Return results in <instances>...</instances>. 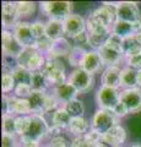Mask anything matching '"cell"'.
Masks as SVG:
<instances>
[{
	"mask_svg": "<svg viewBox=\"0 0 141 147\" xmlns=\"http://www.w3.org/2000/svg\"><path fill=\"white\" fill-rule=\"evenodd\" d=\"M115 11L112 10L108 3L96 9L87 18L86 26H87L88 33H101V32L111 31V26L114 24Z\"/></svg>",
	"mask_w": 141,
	"mask_h": 147,
	"instance_id": "1",
	"label": "cell"
},
{
	"mask_svg": "<svg viewBox=\"0 0 141 147\" xmlns=\"http://www.w3.org/2000/svg\"><path fill=\"white\" fill-rule=\"evenodd\" d=\"M44 57L37 49V47H27L24 48L21 54L16 59V64L21 67H25L30 71H39L44 65Z\"/></svg>",
	"mask_w": 141,
	"mask_h": 147,
	"instance_id": "2",
	"label": "cell"
},
{
	"mask_svg": "<svg viewBox=\"0 0 141 147\" xmlns=\"http://www.w3.org/2000/svg\"><path fill=\"white\" fill-rule=\"evenodd\" d=\"M118 121H119V117L113 110L99 108L92 118L91 127H92V130L99 132L101 135H104L112 127L118 125Z\"/></svg>",
	"mask_w": 141,
	"mask_h": 147,
	"instance_id": "3",
	"label": "cell"
},
{
	"mask_svg": "<svg viewBox=\"0 0 141 147\" xmlns=\"http://www.w3.org/2000/svg\"><path fill=\"white\" fill-rule=\"evenodd\" d=\"M72 4L70 1H44L40 3V10L51 20L64 22L65 18L71 15Z\"/></svg>",
	"mask_w": 141,
	"mask_h": 147,
	"instance_id": "4",
	"label": "cell"
},
{
	"mask_svg": "<svg viewBox=\"0 0 141 147\" xmlns=\"http://www.w3.org/2000/svg\"><path fill=\"white\" fill-rule=\"evenodd\" d=\"M65 69L63 63L59 60H45L44 65L40 69V72L47 77L48 82L53 86L65 84Z\"/></svg>",
	"mask_w": 141,
	"mask_h": 147,
	"instance_id": "5",
	"label": "cell"
},
{
	"mask_svg": "<svg viewBox=\"0 0 141 147\" xmlns=\"http://www.w3.org/2000/svg\"><path fill=\"white\" fill-rule=\"evenodd\" d=\"M67 82L74 86L79 93H86V92H90L93 88L94 76L93 74H90L87 71H85L84 69L79 67V69H75L71 72Z\"/></svg>",
	"mask_w": 141,
	"mask_h": 147,
	"instance_id": "6",
	"label": "cell"
},
{
	"mask_svg": "<svg viewBox=\"0 0 141 147\" xmlns=\"http://www.w3.org/2000/svg\"><path fill=\"white\" fill-rule=\"evenodd\" d=\"M30 119L31 120H30L28 130H27L26 135L22 137L39 142L40 139H43L44 136L48 135L49 126L47 121H45V119L40 114H32V115H30Z\"/></svg>",
	"mask_w": 141,
	"mask_h": 147,
	"instance_id": "7",
	"label": "cell"
},
{
	"mask_svg": "<svg viewBox=\"0 0 141 147\" xmlns=\"http://www.w3.org/2000/svg\"><path fill=\"white\" fill-rule=\"evenodd\" d=\"M115 17L119 21L130 22V24H136L141 22V15L140 10L136 3H119L115 5Z\"/></svg>",
	"mask_w": 141,
	"mask_h": 147,
	"instance_id": "8",
	"label": "cell"
},
{
	"mask_svg": "<svg viewBox=\"0 0 141 147\" xmlns=\"http://www.w3.org/2000/svg\"><path fill=\"white\" fill-rule=\"evenodd\" d=\"M96 100L101 109L114 110V108L120 103V94L115 88L102 86L97 91Z\"/></svg>",
	"mask_w": 141,
	"mask_h": 147,
	"instance_id": "9",
	"label": "cell"
},
{
	"mask_svg": "<svg viewBox=\"0 0 141 147\" xmlns=\"http://www.w3.org/2000/svg\"><path fill=\"white\" fill-rule=\"evenodd\" d=\"M13 36L24 48L36 47L37 45V38L33 34L32 24L28 22H20L13 30Z\"/></svg>",
	"mask_w": 141,
	"mask_h": 147,
	"instance_id": "10",
	"label": "cell"
},
{
	"mask_svg": "<svg viewBox=\"0 0 141 147\" xmlns=\"http://www.w3.org/2000/svg\"><path fill=\"white\" fill-rule=\"evenodd\" d=\"M24 50V47L17 42V39L15 38L10 31L4 30L3 31V53L6 58H13L17 59V57L21 54V52Z\"/></svg>",
	"mask_w": 141,
	"mask_h": 147,
	"instance_id": "11",
	"label": "cell"
},
{
	"mask_svg": "<svg viewBox=\"0 0 141 147\" xmlns=\"http://www.w3.org/2000/svg\"><path fill=\"white\" fill-rule=\"evenodd\" d=\"M86 28H87V26H86L85 20L80 15H76V13H71L64 21L65 34L71 37V38H75V37L85 33Z\"/></svg>",
	"mask_w": 141,
	"mask_h": 147,
	"instance_id": "12",
	"label": "cell"
},
{
	"mask_svg": "<svg viewBox=\"0 0 141 147\" xmlns=\"http://www.w3.org/2000/svg\"><path fill=\"white\" fill-rule=\"evenodd\" d=\"M141 31V22L136 24H130V22H124L115 20L112 26V33L119 36L120 38H130V37H136V34Z\"/></svg>",
	"mask_w": 141,
	"mask_h": 147,
	"instance_id": "13",
	"label": "cell"
},
{
	"mask_svg": "<svg viewBox=\"0 0 141 147\" xmlns=\"http://www.w3.org/2000/svg\"><path fill=\"white\" fill-rule=\"evenodd\" d=\"M120 102L126 105L130 113L139 112V110H141V90H124L120 93Z\"/></svg>",
	"mask_w": 141,
	"mask_h": 147,
	"instance_id": "14",
	"label": "cell"
},
{
	"mask_svg": "<svg viewBox=\"0 0 141 147\" xmlns=\"http://www.w3.org/2000/svg\"><path fill=\"white\" fill-rule=\"evenodd\" d=\"M19 12L16 10L15 3H3V26L6 31L15 30L19 22Z\"/></svg>",
	"mask_w": 141,
	"mask_h": 147,
	"instance_id": "15",
	"label": "cell"
},
{
	"mask_svg": "<svg viewBox=\"0 0 141 147\" xmlns=\"http://www.w3.org/2000/svg\"><path fill=\"white\" fill-rule=\"evenodd\" d=\"M72 48L74 47H71V44L65 38L54 40L51 50L47 54V60H58L61 57H69Z\"/></svg>",
	"mask_w": 141,
	"mask_h": 147,
	"instance_id": "16",
	"label": "cell"
},
{
	"mask_svg": "<svg viewBox=\"0 0 141 147\" xmlns=\"http://www.w3.org/2000/svg\"><path fill=\"white\" fill-rule=\"evenodd\" d=\"M79 92L76 91V88L69 82H65L63 85H59L57 87H54L53 91V96L55 97V99L59 103H69L71 100L76 99V94Z\"/></svg>",
	"mask_w": 141,
	"mask_h": 147,
	"instance_id": "17",
	"label": "cell"
},
{
	"mask_svg": "<svg viewBox=\"0 0 141 147\" xmlns=\"http://www.w3.org/2000/svg\"><path fill=\"white\" fill-rule=\"evenodd\" d=\"M6 104V113L12 115V114H28L32 112L31 105L27 99H21L17 97H5Z\"/></svg>",
	"mask_w": 141,
	"mask_h": 147,
	"instance_id": "18",
	"label": "cell"
},
{
	"mask_svg": "<svg viewBox=\"0 0 141 147\" xmlns=\"http://www.w3.org/2000/svg\"><path fill=\"white\" fill-rule=\"evenodd\" d=\"M125 140H126V131L120 125H115L114 127H112L108 132L103 135L104 144L112 147L121 146L125 142Z\"/></svg>",
	"mask_w": 141,
	"mask_h": 147,
	"instance_id": "19",
	"label": "cell"
},
{
	"mask_svg": "<svg viewBox=\"0 0 141 147\" xmlns=\"http://www.w3.org/2000/svg\"><path fill=\"white\" fill-rule=\"evenodd\" d=\"M97 52L102 59L103 65H108V67L115 66L117 64H119L123 55H124V53H123L121 50L111 48V47H108V45H103V47L99 50H97Z\"/></svg>",
	"mask_w": 141,
	"mask_h": 147,
	"instance_id": "20",
	"label": "cell"
},
{
	"mask_svg": "<svg viewBox=\"0 0 141 147\" xmlns=\"http://www.w3.org/2000/svg\"><path fill=\"white\" fill-rule=\"evenodd\" d=\"M103 61L97 50H90L86 53L82 63L80 65V69H84L85 71H87L90 74H94L102 67Z\"/></svg>",
	"mask_w": 141,
	"mask_h": 147,
	"instance_id": "21",
	"label": "cell"
},
{
	"mask_svg": "<svg viewBox=\"0 0 141 147\" xmlns=\"http://www.w3.org/2000/svg\"><path fill=\"white\" fill-rule=\"evenodd\" d=\"M120 75H121V70L118 66L107 67L102 76L103 86L117 90L118 87H120Z\"/></svg>",
	"mask_w": 141,
	"mask_h": 147,
	"instance_id": "22",
	"label": "cell"
},
{
	"mask_svg": "<svg viewBox=\"0 0 141 147\" xmlns=\"http://www.w3.org/2000/svg\"><path fill=\"white\" fill-rule=\"evenodd\" d=\"M45 34L51 40H58L64 38L65 30H64V22L49 20L48 24L45 25Z\"/></svg>",
	"mask_w": 141,
	"mask_h": 147,
	"instance_id": "23",
	"label": "cell"
},
{
	"mask_svg": "<svg viewBox=\"0 0 141 147\" xmlns=\"http://www.w3.org/2000/svg\"><path fill=\"white\" fill-rule=\"evenodd\" d=\"M47 93L45 91H32L30 98L27 99L28 103L31 105V109L34 114H40V113H44V103H45V99H47Z\"/></svg>",
	"mask_w": 141,
	"mask_h": 147,
	"instance_id": "24",
	"label": "cell"
},
{
	"mask_svg": "<svg viewBox=\"0 0 141 147\" xmlns=\"http://www.w3.org/2000/svg\"><path fill=\"white\" fill-rule=\"evenodd\" d=\"M136 74L138 70H134L131 67H125L121 70L120 75V87L125 90L138 88V81H136Z\"/></svg>",
	"mask_w": 141,
	"mask_h": 147,
	"instance_id": "25",
	"label": "cell"
},
{
	"mask_svg": "<svg viewBox=\"0 0 141 147\" xmlns=\"http://www.w3.org/2000/svg\"><path fill=\"white\" fill-rule=\"evenodd\" d=\"M71 119L72 118L69 115V113L65 110V108H59L53 113L52 120L54 126H57L59 129H65V127H69Z\"/></svg>",
	"mask_w": 141,
	"mask_h": 147,
	"instance_id": "26",
	"label": "cell"
},
{
	"mask_svg": "<svg viewBox=\"0 0 141 147\" xmlns=\"http://www.w3.org/2000/svg\"><path fill=\"white\" fill-rule=\"evenodd\" d=\"M11 75L13 77V80H15L16 85H30L31 86V81H32V71H30L25 67H21V66L17 65L12 70Z\"/></svg>",
	"mask_w": 141,
	"mask_h": 147,
	"instance_id": "27",
	"label": "cell"
},
{
	"mask_svg": "<svg viewBox=\"0 0 141 147\" xmlns=\"http://www.w3.org/2000/svg\"><path fill=\"white\" fill-rule=\"evenodd\" d=\"M69 131L71 134H74L77 136H85L87 132V129H88V124L87 121L84 119V117H80V118H72L71 119V123L69 125Z\"/></svg>",
	"mask_w": 141,
	"mask_h": 147,
	"instance_id": "28",
	"label": "cell"
},
{
	"mask_svg": "<svg viewBox=\"0 0 141 147\" xmlns=\"http://www.w3.org/2000/svg\"><path fill=\"white\" fill-rule=\"evenodd\" d=\"M112 34L111 31L108 32H101V33H88V42L90 47L93 49L99 50L103 45H106L109 36Z\"/></svg>",
	"mask_w": 141,
	"mask_h": 147,
	"instance_id": "29",
	"label": "cell"
},
{
	"mask_svg": "<svg viewBox=\"0 0 141 147\" xmlns=\"http://www.w3.org/2000/svg\"><path fill=\"white\" fill-rule=\"evenodd\" d=\"M51 86V84L48 82L47 77H45L42 72L34 71L32 72V81H31V87L33 91H45L48 87Z\"/></svg>",
	"mask_w": 141,
	"mask_h": 147,
	"instance_id": "30",
	"label": "cell"
},
{
	"mask_svg": "<svg viewBox=\"0 0 141 147\" xmlns=\"http://www.w3.org/2000/svg\"><path fill=\"white\" fill-rule=\"evenodd\" d=\"M3 135L13 136L17 135L16 132V118L7 113H4L3 115Z\"/></svg>",
	"mask_w": 141,
	"mask_h": 147,
	"instance_id": "31",
	"label": "cell"
},
{
	"mask_svg": "<svg viewBox=\"0 0 141 147\" xmlns=\"http://www.w3.org/2000/svg\"><path fill=\"white\" fill-rule=\"evenodd\" d=\"M64 108L67 113H69V115L71 118H80V117H82L84 115V104L82 102H80V100H77V99H74V100H71V102L69 103H66L64 105Z\"/></svg>",
	"mask_w": 141,
	"mask_h": 147,
	"instance_id": "32",
	"label": "cell"
},
{
	"mask_svg": "<svg viewBox=\"0 0 141 147\" xmlns=\"http://www.w3.org/2000/svg\"><path fill=\"white\" fill-rule=\"evenodd\" d=\"M86 53H87V50H86V49H82V48L76 47V45H75V47L72 48L70 55L67 57V58H69L70 65L71 66H80L81 63H82V60H84Z\"/></svg>",
	"mask_w": 141,
	"mask_h": 147,
	"instance_id": "33",
	"label": "cell"
},
{
	"mask_svg": "<svg viewBox=\"0 0 141 147\" xmlns=\"http://www.w3.org/2000/svg\"><path fill=\"white\" fill-rule=\"evenodd\" d=\"M140 49H141V45L138 42L136 37H130V38L123 39V52H124L125 57H128V55L138 52V50H140Z\"/></svg>",
	"mask_w": 141,
	"mask_h": 147,
	"instance_id": "34",
	"label": "cell"
},
{
	"mask_svg": "<svg viewBox=\"0 0 141 147\" xmlns=\"http://www.w3.org/2000/svg\"><path fill=\"white\" fill-rule=\"evenodd\" d=\"M16 10L20 16H30L36 11V4L30 1H19L15 3Z\"/></svg>",
	"mask_w": 141,
	"mask_h": 147,
	"instance_id": "35",
	"label": "cell"
},
{
	"mask_svg": "<svg viewBox=\"0 0 141 147\" xmlns=\"http://www.w3.org/2000/svg\"><path fill=\"white\" fill-rule=\"evenodd\" d=\"M85 139L87 141V144L90 145V147H101L104 141H103V135H101L99 132L91 130L88 132H86Z\"/></svg>",
	"mask_w": 141,
	"mask_h": 147,
	"instance_id": "36",
	"label": "cell"
},
{
	"mask_svg": "<svg viewBox=\"0 0 141 147\" xmlns=\"http://www.w3.org/2000/svg\"><path fill=\"white\" fill-rule=\"evenodd\" d=\"M30 115L28 117H19L16 118V132L17 135H20V137L25 136L27 130L30 126Z\"/></svg>",
	"mask_w": 141,
	"mask_h": 147,
	"instance_id": "37",
	"label": "cell"
},
{
	"mask_svg": "<svg viewBox=\"0 0 141 147\" xmlns=\"http://www.w3.org/2000/svg\"><path fill=\"white\" fill-rule=\"evenodd\" d=\"M126 63H128L129 67L134 69V70H140L141 69V49L128 55L126 57Z\"/></svg>",
	"mask_w": 141,
	"mask_h": 147,
	"instance_id": "38",
	"label": "cell"
},
{
	"mask_svg": "<svg viewBox=\"0 0 141 147\" xmlns=\"http://www.w3.org/2000/svg\"><path fill=\"white\" fill-rule=\"evenodd\" d=\"M32 87L30 85H16L15 87V94L17 98L21 99H28L31 93H32Z\"/></svg>",
	"mask_w": 141,
	"mask_h": 147,
	"instance_id": "39",
	"label": "cell"
},
{
	"mask_svg": "<svg viewBox=\"0 0 141 147\" xmlns=\"http://www.w3.org/2000/svg\"><path fill=\"white\" fill-rule=\"evenodd\" d=\"M16 82L13 80V77L11 74H4L3 75V81H1V88L4 93H7L10 92L13 87H15Z\"/></svg>",
	"mask_w": 141,
	"mask_h": 147,
	"instance_id": "40",
	"label": "cell"
},
{
	"mask_svg": "<svg viewBox=\"0 0 141 147\" xmlns=\"http://www.w3.org/2000/svg\"><path fill=\"white\" fill-rule=\"evenodd\" d=\"M49 147H71V142L63 135H58L51 139Z\"/></svg>",
	"mask_w": 141,
	"mask_h": 147,
	"instance_id": "41",
	"label": "cell"
},
{
	"mask_svg": "<svg viewBox=\"0 0 141 147\" xmlns=\"http://www.w3.org/2000/svg\"><path fill=\"white\" fill-rule=\"evenodd\" d=\"M58 105H59V102L55 99L53 94H48L47 96V99H45V103H44V113H48V112H55L58 110Z\"/></svg>",
	"mask_w": 141,
	"mask_h": 147,
	"instance_id": "42",
	"label": "cell"
},
{
	"mask_svg": "<svg viewBox=\"0 0 141 147\" xmlns=\"http://www.w3.org/2000/svg\"><path fill=\"white\" fill-rule=\"evenodd\" d=\"M106 45H108V47H111V48L118 49V50H121V52H123V38H120L119 36H117L114 33H112L111 36H109ZM123 53H124V52H123Z\"/></svg>",
	"mask_w": 141,
	"mask_h": 147,
	"instance_id": "43",
	"label": "cell"
},
{
	"mask_svg": "<svg viewBox=\"0 0 141 147\" xmlns=\"http://www.w3.org/2000/svg\"><path fill=\"white\" fill-rule=\"evenodd\" d=\"M32 31H33V34L34 37L38 39L43 38V37H45L47 34H45V25H43L42 22H33L32 24Z\"/></svg>",
	"mask_w": 141,
	"mask_h": 147,
	"instance_id": "44",
	"label": "cell"
},
{
	"mask_svg": "<svg viewBox=\"0 0 141 147\" xmlns=\"http://www.w3.org/2000/svg\"><path fill=\"white\" fill-rule=\"evenodd\" d=\"M74 42L76 44V47H80L82 49H86V47H90V42H88V33H82L80 36H77L74 38ZM91 48V47H90Z\"/></svg>",
	"mask_w": 141,
	"mask_h": 147,
	"instance_id": "45",
	"label": "cell"
},
{
	"mask_svg": "<svg viewBox=\"0 0 141 147\" xmlns=\"http://www.w3.org/2000/svg\"><path fill=\"white\" fill-rule=\"evenodd\" d=\"M19 146L20 145H17L13 136L3 135V147H19Z\"/></svg>",
	"mask_w": 141,
	"mask_h": 147,
	"instance_id": "46",
	"label": "cell"
},
{
	"mask_svg": "<svg viewBox=\"0 0 141 147\" xmlns=\"http://www.w3.org/2000/svg\"><path fill=\"white\" fill-rule=\"evenodd\" d=\"M71 147H90L85 136H77L71 141Z\"/></svg>",
	"mask_w": 141,
	"mask_h": 147,
	"instance_id": "47",
	"label": "cell"
},
{
	"mask_svg": "<svg viewBox=\"0 0 141 147\" xmlns=\"http://www.w3.org/2000/svg\"><path fill=\"white\" fill-rule=\"evenodd\" d=\"M113 112H114V113H115V114H117V115L119 117V118H121V117H125L128 113H130V112H129V109L126 108V105H125L124 103H121V102H120V103L118 104L117 107L114 108V110H113Z\"/></svg>",
	"mask_w": 141,
	"mask_h": 147,
	"instance_id": "48",
	"label": "cell"
},
{
	"mask_svg": "<svg viewBox=\"0 0 141 147\" xmlns=\"http://www.w3.org/2000/svg\"><path fill=\"white\" fill-rule=\"evenodd\" d=\"M20 147H39V142L26 139V137H21L20 139Z\"/></svg>",
	"mask_w": 141,
	"mask_h": 147,
	"instance_id": "49",
	"label": "cell"
},
{
	"mask_svg": "<svg viewBox=\"0 0 141 147\" xmlns=\"http://www.w3.org/2000/svg\"><path fill=\"white\" fill-rule=\"evenodd\" d=\"M136 81H138V86L141 87V69L138 70V74H136Z\"/></svg>",
	"mask_w": 141,
	"mask_h": 147,
	"instance_id": "50",
	"label": "cell"
},
{
	"mask_svg": "<svg viewBox=\"0 0 141 147\" xmlns=\"http://www.w3.org/2000/svg\"><path fill=\"white\" fill-rule=\"evenodd\" d=\"M136 39H138V42L140 43V45H141V31L139 32L138 34H136Z\"/></svg>",
	"mask_w": 141,
	"mask_h": 147,
	"instance_id": "51",
	"label": "cell"
},
{
	"mask_svg": "<svg viewBox=\"0 0 141 147\" xmlns=\"http://www.w3.org/2000/svg\"><path fill=\"white\" fill-rule=\"evenodd\" d=\"M130 147H141L140 144H136V145H133V146H130Z\"/></svg>",
	"mask_w": 141,
	"mask_h": 147,
	"instance_id": "52",
	"label": "cell"
},
{
	"mask_svg": "<svg viewBox=\"0 0 141 147\" xmlns=\"http://www.w3.org/2000/svg\"><path fill=\"white\" fill-rule=\"evenodd\" d=\"M101 147H109V146H108V145H106V144H103Z\"/></svg>",
	"mask_w": 141,
	"mask_h": 147,
	"instance_id": "53",
	"label": "cell"
},
{
	"mask_svg": "<svg viewBox=\"0 0 141 147\" xmlns=\"http://www.w3.org/2000/svg\"><path fill=\"white\" fill-rule=\"evenodd\" d=\"M115 147H123V146H115Z\"/></svg>",
	"mask_w": 141,
	"mask_h": 147,
	"instance_id": "54",
	"label": "cell"
},
{
	"mask_svg": "<svg viewBox=\"0 0 141 147\" xmlns=\"http://www.w3.org/2000/svg\"><path fill=\"white\" fill-rule=\"evenodd\" d=\"M19 147H20V146H19Z\"/></svg>",
	"mask_w": 141,
	"mask_h": 147,
	"instance_id": "55",
	"label": "cell"
},
{
	"mask_svg": "<svg viewBox=\"0 0 141 147\" xmlns=\"http://www.w3.org/2000/svg\"><path fill=\"white\" fill-rule=\"evenodd\" d=\"M48 147H49V146H48Z\"/></svg>",
	"mask_w": 141,
	"mask_h": 147,
	"instance_id": "56",
	"label": "cell"
}]
</instances>
